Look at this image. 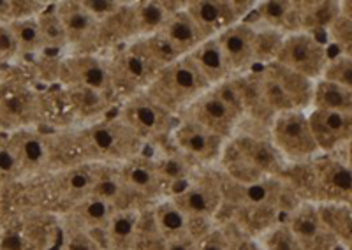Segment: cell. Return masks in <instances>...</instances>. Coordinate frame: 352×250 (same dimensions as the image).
I'll list each match as a JSON object with an SVG mask.
<instances>
[{"instance_id":"6da1fadb","label":"cell","mask_w":352,"mask_h":250,"mask_svg":"<svg viewBox=\"0 0 352 250\" xmlns=\"http://www.w3.org/2000/svg\"><path fill=\"white\" fill-rule=\"evenodd\" d=\"M234 183H254L266 178H280L287 164L270 137L234 134L226 143L220 161Z\"/></svg>"},{"instance_id":"7a4b0ae2","label":"cell","mask_w":352,"mask_h":250,"mask_svg":"<svg viewBox=\"0 0 352 250\" xmlns=\"http://www.w3.org/2000/svg\"><path fill=\"white\" fill-rule=\"evenodd\" d=\"M182 117L196 122L206 130L229 141L245 120V109L240 93L229 78L197 97Z\"/></svg>"},{"instance_id":"3957f363","label":"cell","mask_w":352,"mask_h":250,"mask_svg":"<svg viewBox=\"0 0 352 250\" xmlns=\"http://www.w3.org/2000/svg\"><path fill=\"white\" fill-rule=\"evenodd\" d=\"M76 143L88 159L99 164H122L138 157L144 145L118 117L81 127L76 133Z\"/></svg>"},{"instance_id":"277c9868","label":"cell","mask_w":352,"mask_h":250,"mask_svg":"<svg viewBox=\"0 0 352 250\" xmlns=\"http://www.w3.org/2000/svg\"><path fill=\"white\" fill-rule=\"evenodd\" d=\"M208 89V83L201 78L190 60L184 57L160 69L144 92L169 115L182 117L188 106Z\"/></svg>"},{"instance_id":"5b68a950","label":"cell","mask_w":352,"mask_h":250,"mask_svg":"<svg viewBox=\"0 0 352 250\" xmlns=\"http://www.w3.org/2000/svg\"><path fill=\"white\" fill-rule=\"evenodd\" d=\"M109 76H111L113 93L124 95V101L146 90L152 83L160 65L150 57L140 39L125 43L108 60Z\"/></svg>"},{"instance_id":"8992f818","label":"cell","mask_w":352,"mask_h":250,"mask_svg":"<svg viewBox=\"0 0 352 250\" xmlns=\"http://www.w3.org/2000/svg\"><path fill=\"white\" fill-rule=\"evenodd\" d=\"M270 141L285 164H305L320 154L308 127L307 111L291 109L273 117Z\"/></svg>"},{"instance_id":"52a82bcc","label":"cell","mask_w":352,"mask_h":250,"mask_svg":"<svg viewBox=\"0 0 352 250\" xmlns=\"http://www.w3.org/2000/svg\"><path fill=\"white\" fill-rule=\"evenodd\" d=\"M118 118L143 143L171 136L176 125V117L169 115L164 108H160L146 92L125 99Z\"/></svg>"},{"instance_id":"ba28073f","label":"cell","mask_w":352,"mask_h":250,"mask_svg":"<svg viewBox=\"0 0 352 250\" xmlns=\"http://www.w3.org/2000/svg\"><path fill=\"white\" fill-rule=\"evenodd\" d=\"M328 60L329 53L324 43L314 34L298 30L284 37L275 62L307 80L317 81Z\"/></svg>"},{"instance_id":"9c48e42d","label":"cell","mask_w":352,"mask_h":250,"mask_svg":"<svg viewBox=\"0 0 352 250\" xmlns=\"http://www.w3.org/2000/svg\"><path fill=\"white\" fill-rule=\"evenodd\" d=\"M312 183L317 205H351V162L333 154H319L312 159Z\"/></svg>"},{"instance_id":"30bf717a","label":"cell","mask_w":352,"mask_h":250,"mask_svg":"<svg viewBox=\"0 0 352 250\" xmlns=\"http://www.w3.org/2000/svg\"><path fill=\"white\" fill-rule=\"evenodd\" d=\"M254 5L256 2L240 0H192L185 2V11L192 18L203 36L212 39L232 25L247 20Z\"/></svg>"},{"instance_id":"8fae6325","label":"cell","mask_w":352,"mask_h":250,"mask_svg":"<svg viewBox=\"0 0 352 250\" xmlns=\"http://www.w3.org/2000/svg\"><path fill=\"white\" fill-rule=\"evenodd\" d=\"M58 78L69 89L74 87V89L90 90L106 99L115 95L108 60L97 57L94 53L81 52L64 58L58 65Z\"/></svg>"},{"instance_id":"7c38bea8","label":"cell","mask_w":352,"mask_h":250,"mask_svg":"<svg viewBox=\"0 0 352 250\" xmlns=\"http://www.w3.org/2000/svg\"><path fill=\"white\" fill-rule=\"evenodd\" d=\"M222 187L220 178L199 177L171 196V199L187 215L190 224L194 220L212 222L224 203Z\"/></svg>"},{"instance_id":"4fadbf2b","label":"cell","mask_w":352,"mask_h":250,"mask_svg":"<svg viewBox=\"0 0 352 250\" xmlns=\"http://www.w3.org/2000/svg\"><path fill=\"white\" fill-rule=\"evenodd\" d=\"M180 118L182 120L176 122L175 129L171 133L176 150L185 159H190L197 164L212 166L219 162L228 141L201 127L196 122L188 120L185 117Z\"/></svg>"},{"instance_id":"5bb4252c","label":"cell","mask_w":352,"mask_h":250,"mask_svg":"<svg viewBox=\"0 0 352 250\" xmlns=\"http://www.w3.org/2000/svg\"><path fill=\"white\" fill-rule=\"evenodd\" d=\"M307 120L320 154H333L351 143L352 113L308 109Z\"/></svg>"},{"instance_id":"9a60e30c","label":"cell","mask_w":352,"mask_h":250,"mask_svg":"<svg viewBox=\"0 0 352 250\" xmlns=\"http://www.w3.org/2000/svg\"><path fill=\"white\" fill-rule=\"evenodd\" d=\"M224 55L232 76L248 73L256 65L254 60V39H256V25L252 21H240L232 25L215 37Z\"/></svg>"},{"instance_id":"2e32d148","label":"cell","mask_w":352,"mask_h":250,"mask_svg":"<svg viewBox=\"0 0 352 250\" xmlns=\"http://www.w3.org/2000/svg\"><path fill=\"white\" fill-rule=\"evenodd\" d=\"M116 170L127 192L144 199H162L166 187L160 178L157 161L138 155L122 162Z\"/></svg>"},{"instance_id":"e0dca14e","label":"cell","mask_w":352,"mask_h":250,"mask_svg":"<svg viewBox=\"0 0 352 250\" xmlns=\"http://www.w3.org/2000/svg\"><path fill=\"white\" fill-rule=\"evenodd\" d=\"M55 12L64 29L67 46L81 48L99 39V21L92 18L78 2H58Z\"/></svg>"},{"instance_id":"ac0fdd59","label":"cell","mask_w":352,"mask_h":250,"mask_svg":"<svg viewBox=\"0 0 352 250\" xmlns=\"http://www.w3.org/2000/svg\"><path fill=\"white\" fill-rule=\"evenodd\" d=\"M159 36L166 41V45L171 48L176 58H184L194 52L201 43L206 41L194 20L188 16V12L184 9L173 12L164 27L160 29Z\"/></svg>"},{"instance_id":"d6986e66","label":"cell","mask_w":352,"mask_h":250,"mask_svg":"<svg viewBox=\"0 0 352 250\" xmlns=\"http://www.w3.org/2000/svg\"><path fill=\"white\" fill-rule=\"evenodd\" d=\"M252 12L256 14V20L252 23L278 30L284 36L300 30L298 2H292V0H264V2H256Z\"/></svg>"},{"instance_id":"ffe728a7","label":"cell","mask_w":352,"mask_h":250,"mask_svg":"<svg viewBox=\"0 0 352 250\" xmlns=\"http://www.w3.org/2000/svg\"><path fill=\"white\" fill-rule=\"evenodd\" d=\"M131 5L132 16H134V29H136V39H140V37H150L159 34L173 12L185 8V2L143 0V2H132Z\"/></svg>"},{"instance_id":"44dd1931","label":"cell","mask_w":352,"mask_h":250,"mask_svg":"<svg viewBox=\"0 0 352 250\" xmlns=\"http://www.w3.org/2000/svg\"><path fill=\"white\" fill-rule=\"evenodd\" d=\"M187 58L196 67L201 78L208 83L210 89L232 78L231 71L228 67V62H226L224 55L220 52V46L215 37L201 43L190 55H187Z\"/></svg>"},{"instance_id":"7402d4cb","label":"cell","mask_w":352,"mask_h":250,"mask_svg":"<svg viewBox=\"0 0 352 250\" xmlns=\"http://www.w3.org/2000/svg\"><path fill=\"white\" fill-rule=\"evenodd\" d=\"M39 101L27 89L4 93L0 99V120L18 129H30V125L39 118Z\"/></svg>"},{"instance_id":"603a6c76","label":"cell","mask_w":352,"mask_h":250,"mask_svg":"<svg viewBox=\"0 0 352 250\" xmlns=\"http://www.w3.org/2000/svg\"><path fill=\"white\" fill-rule=\"evenodd\" d=\"M8 145L16 155L21 171L34 173V171H39L41 168L48 164L50 146L36 130L18 129V133L11 136Z\"/></svg>"},{"instance_id":"cb8c5ba5","label":"cell","mask_w":352,"mask_h":250,"mask_svg":"<svg viewBox=\"0 0 352 250\" xmlns=\"http://www.w3.org/2000/svg\"><path fill=\"white\" fill-rule=\"evenodd\" d=\"M141 214L134 208H122L109 218L106 231V245L109 250H136L140 242Z\"/></svg>"},{"instance_id":"d4e9b609","label":"cell","mask_w":352,"mask_h":250,"mask_svg":"<svg viewBox=\"0 0 352 250\" xmlns=\"http://www.w3.org/2000/svg\"><path fill=\"white\" fill-rule=\"evenodd\" d=\"M152 222L162 242L194 236L192 224L187 215L173 203L171 198L159 199L152 210Z\"/></svg>"},{"instance_id":"484cf974","label":"cell","mask_w":352,"mask_h":250,"mask_svg":"<svg viewBox=\"0 0 352 250\" xmlns=\"http://www.w3.org/2000/svg\"><path fill=\"white\" fill-rule=\"evenodd\" d=\"M268 69L270 73L276 78V81L280 83L282 89L285 90L287 97L291 99L294 109H300V111H308L310 104H312V92H314V83L316 81H310L307 78L300 76V74L292 73L289 69H285L284 65L272 62V64L264 65Z\"/></svg>"},{"instance_id":"4316f807","label":"cell","mask_w":352,"mask_h":250,"mask_svg":"<svg viewBox=\"0 0 352 250\" xmlns=\"http://www.w3.org/2000/svg\"><path fill=\"white\" fill-rule=\"evenodd\" d=\"M116 210H118L116 206L109 205L102 199L85 196V198H80L76 206L72 208V226L87 231H104L109 218Z\"/></svg>"},{"instance_id":"83f0119b","label":"cell","mask_w":352,"mask_h":250,"mask_svg":"<svg viewBox=\"0 0 352 250\" xmlns=\"http://www.w3.org/2000/svg\"><path fill=\"white\" fill-rule=\"evenodd\" d=\"M300 30L317 36L320 30H328L338 14L340 2H298Z\"/></svg>"},{"instance_id":"f1b7e54d","label":"cell","mask_w":352,"mask_h":250,"mask_svg":"<svg viewBox=\"0 0 352 250\" xmlns=\"http://www.w3.org/2000/svg\"><path fill=\"white\" fill-rule=\"evenodd\" d=\"M310 109L352 113V90L335 85V83H329L326 80H317L314 83Z\"/></svg>"},{"instance_id":"f546056e","label":"cell","mask_w":352,"mask_h":250,"mask_svg":"<svg viewBox=\"0 0 352 250\" xmlns=\"http://www.w3.org/2000/svg\"><path fill=\"white\" fill-rule=\"evenodd\" d=\"M317 210H319L322 226L340 242V245H344L345 249H351V205H317Z\"/></svg>"},{"instance_id":"4dcf8cb0","label":"cell","mask_w":352,"mask_h":250,"mask_svg":"<svg viewBox=\"0 0 352 250\" xmlns=\"http://www.w3.org/2000/svg\"><path fill=\"white\" fill-rule=\"evenodd\" d=\"M124 194H127V189H125L124 183H122L118 170H111V168H109L108 171H94L92 185L88 189L87 196H94V198L102 199V201L116 206L118 199H120Z\"/></svg>"},{"instance_id":"1f68e13d","label":"cell","mask_w":352,"mask_h":250,"mask_svg":"<svg viewBox=\"0 0 352 250\" xmlns=\"http://www.w3.org/2000/svg\"><path fill=\"white\" fill-rule=\"evenodd\" d=\"M9 27H11V32L14 36V41H16L18 53L34 55V53H41L43 49H46L39 23H37V16L28 18V20L12 21V23H9Z\"/></svg>"},{"instance_id":"d6a6232c","label":"cell","mask_w":352,"mask_h":250,"mask_svg":"<svg viewBox=\"0 0 352 250\" xmlns=\"http://www.w3.org/2000/svg\"><path fill=\"white\" fill-rule=\"evenodd\" d=\"M256 25V39H254V60L256 64L264 65L276 60V55L280 52L284 43V34L273 30L264 25Z\"/></svg>"},{"instance_id":"836d02e7","label":"cell","mask_w":352,"mask_h":250,"mask_svg":"<svg viewBox=\"0 0 352 250\" xmlns=\"http://www.w3.org/2000/svg\"><path fill=\"white\" fill-rule=\"evenodd\" d=\"M319 80H326L335 85L345 87L352 90V58L351 53H338L335 57H329L324 71Z\"/></svg>"},{"instance_id":"e575fe53","label":"cell","mask_w":352,"mask_h":250,"mask_svg":"<svg viewBox=\"0 0 352 250\" xmlns=\"http://www.w3.org/2000/svg\"><path fill=\"white\" fill-rule=\"evenodd\" d=\"M256 242L264 250H301L296 238L292 236L289 227L285 226V222L263 231L259 236H256Z\"/></svg>"},{"instance_id":"d590c367","label":"cell","mask_w":352,"mask_h":250,"mask_svg":"<svg viewBox=\"0 0 352 250\" xmlns=\"http://www.w3.org/2000/svg\"><path fill=\"white\" fill-rule=\"evenodd\" d=\"M37 23H39L41 34H43L44 45L46 48H60V46H67L65 41L64 29H62L60 20L56 16L55 9H44L41 14H37Z\"/></svg>"},{"instance_id":"8d00e7d4","label":"cell","mask_w":352,"mask_h":250,"mask_svg":"<svg viewBox=\"0 0 352 250\" xmlns=\"http://www.w3.org/2000/svg\"><path fill=\"white\" fill-rule=\"evenodd\" d=\"M69 101H71L72 108H76L78 111L87 115L100 113V111H102L100 106L108 104V99H106V97L90 92V90L74 89V87L69 89Z\"/></svg>"},{"instance_id":"74e56055","label":"cell","mask_w":352,"mask_h":250,"mask_svg":"<svg viewBox=\"0 0 352 250\" xmlns=\"http://www.w3.org/2000/svg\"><path fill=\"white\" fill-rule=\"evenodd\" d=\"M331 37L333 43L340 46L344 53H351V43H352V25H351V12H345L344 5L340 2V14L333 20L329 25V29L326 30Z\"/></svg>"},{"instance_id":"f35d334b","label":"cell","mask_w":352,"mask_h":250,"mask_svg":"<svg viewBox=\"0 0 352 250\" xmlns=\"http://www.w3.org/2000/svg\"><path fill=\"white\" fill-rule=\"evenodd\" d=\"M62 250H106V247H102L94 238L92 231L72 226L65 233L64 249Z\"/></svg>"},{"instance_id":"ab89813d","label":"cell","mask_w":352,"mask_h":250,"mask_svg":"<svg viewBox=\"0 0 352 250\" xmlns=\"http://www.w3.org/2000/svg\"><path fill=\"white\" fill-rule=\"evenodd\" d=\"M80 5L100 23V21L108 20L115 12L120 11L125 2H118V0H80Z\"/></svg>"},{"instance_id":"60d3db41","label":"cell","mask_w":352,"mask_h":250,"mask_svg":"<svg viewBox=\"0 0 352 250\" xmlns=\"http://www.w3.org/2000/svg\"><path fill=\"white\" fill-rule=\"evenodd\" d=\"M224 227L228 233V250H257V242L252 234L245 233L232 222Z\"/></svg>"},{"instance_id":"b9f144b4","label":"cell","mask_w":352,"mask_h":250,"mask_svg":"<svg viewBox=\"0 0 352 250\" xmlns=\"http://www.w3.org/2000/svg\"><path fill=\"white\" fill-rule=\"evenodd\" d=\"M197 250H228V233L224 226L208 229L197 240Z\"/></svg>"},{"instance_id":"7bdbcfd3","label":"cell","mask_w":352,"mask_h":250,"mask_svg":"<svg viewBox=\"0 0 352 250\" xmlns=\"http://www.w3.org/2000/svg\"><path fill=\"white\" fill-rule=\"evenodd\" d=\"M18 173H21L20 162H18L16 155L11 150V146L8 143L0 145V178L16 177Z\"/></svg>"},{"instance_id":"ee69618b","label":"cell","mask_w":352,"mask_h":250,"mask_svg":"<svg viewBox=\"0 0 352 250\" xmlns=\"http://www.w3.org/2000/svg\"><path fill=\"white\" fill-rule=\"evenodd\" d=\"M14 55H18V49L11 27L9 23H0V64L11 60Z\"/></svg>"},{"instance_id":"f6af8a7d","label":"cell","mask_w":352,"mask_h":250,"mask_svg":"<svg viewBox=\"0 0 352 250\" xmlns=\"http://www.w3.org/2000/svg\"><path fill=\"white\" fill-rule=\"evenodd\" d=\"M162 250H197V240L194 236L171 240V242H164Z\"/></svg>"}]
</instances>
